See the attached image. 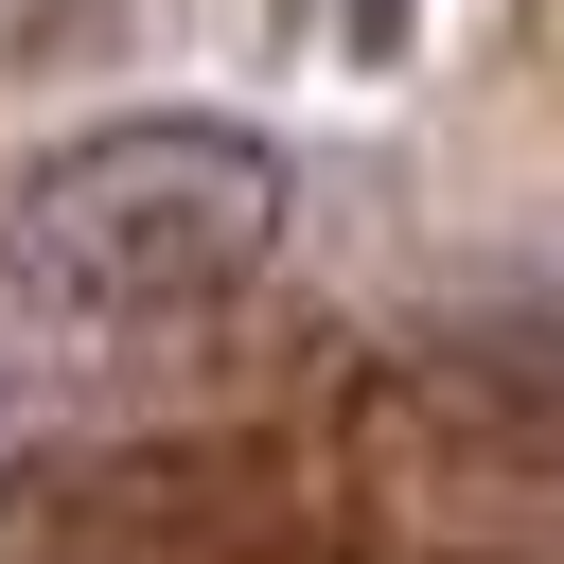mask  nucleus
I'll list each match as a JSON object with an SVG mask.
<instances>
[{"label": "nucleus", "mask_w": 564, "mask_h": 564, "mask_svg": "<svg viewBox=\"0 0 564 564\" xmlns=\"http://www.w3.org/2000/svg\"><path fill=\"white\" fill-rule=\"evenodd\" d=\"M282 247V159L212 106H141V123H88L18 176L0 212V264L35 317H88V335H159V317H212L247 264Z\"/></svg>", "instance_id": "nucleus-1"}]
</instances>
